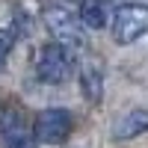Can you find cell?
I'll use <instances>...</instances> for the list:
<instances>
[{"label":"cell","mask_w":148,"mask_h":148,"mask_svg":"<svg viewBox=\"0 0 148 148\" xmlns=\"http://www.w3.org/2000/svg\"><path fill=\"white\" fill-rule=\"evenodd\" d=\"M110 24H113V39L119 45H133L136 39L148 36V6H142V3H121L113 12Z\"/></svg>","instance_id":"cell-3"},{"label":"cell","mask_w":148,"mask_h":148,"mask_svg":"<svg viewBox=\"0 0 148 148\" xmlns=\"http://www.w3.org/2000/svg\"><path fill=\"white\" fill-rule=\"evenodd\" d=\"M148 130V110H130L113 125V139H136Z\"/></svg>","instance_id":"cell-5"},{"label":"cell","mask_w":148,"mask_h":148,"mask_svg":"<svg viewBox=\"0 0 148 148\" xmlns=\"http://www.w3.org/2000/svg\"><path fill=\"white\" fill-rule=\"evenodd\" d=\"M6 139V148H36L33 136L27 130H18V133H12V136H3Z\"/></svg>","instance_id":"cell-9"},{"label":"cell","mask_w":148,"mask_h":148,"mask_svg":"<svg viewBox=\"0 0 148 148\" xmlns=\"http://www.w3.org/2000/svg\"><path fill=\"white\" fill-rule=\"evenodd\" d=\"M45 27H47V33L53 36V45L65 47L68 53L83 51V47H86L83 24L77 21V15H71V12L62 9V6H51V9L45 12Z\"/></svg>","instance_id":"cell-1"},{"label":"cell","mask_w":148,"mask_h":148,"mask_svg":"<svg viewBox=\"0 0 148 148\" xmlns=\"http://www.w3.org/2000/svg\"><path fill=\"white\" fill-rule=\"evenodd\" d=\"M80 92L86 101H92V104H101V98H104V74L98 65H83L80 71Z\"/></svg>","instance_id":"cell-7"},{"label":"cell","mask_w":148,"mask_h":148,"mask_svg":"<svg viewBox=\"0 0 148 148\" xmlns=\"http://www.w3.org/2000/svg\"><path fill=\"white\" fill-rule=\"evenodd\" d=\"M74 130V116L62 107L42 110L33 121V142L36 145H65Z\"/></svg>","instance_id":"cell-2"},{"label":"cell","mask_w":148,"mask_h":148,"mask_svg":"<svg viewBox=\"0 0 148 148\" xmlns=\"http://www.w3.org/2000/svg\"><path fill=\"white\" fill-rule=\"evenodd\" d=\"M71 53L65 51V47H59V45H42L39 47V53H36V77H39L42 83H65L71 77Z\"/></svg>","instance_id":"cell-4"},{"label":"cell","mask_w":148,"mask_h":148,"mask_svg":"<svg viewBox=\"0 0 148 148\" xmlns=\"http://www.w3.org/2000/svg\"><path fill=\"white\" fill-rule=\"evenodd\" d=\"M15 27H3L0 30V68L6 65V59H9V51H12V45H15Z\"/></svg>","instance_id":"cell-8"},{"label":"cell","mask_w":148,"mask_h":148,"mask_svg":"<svg viewBox=\"0 0 148 148\" xmlns=\"http://www.w3.org/2000/svg\"><path fill=\"white\" fill-rule=\"evenodd\" d=\"M77 21L89 30H104L110 24V9L104 0H80V12H77Z\"/></svg>","instance_id":"cell-6"}]
</instances>
